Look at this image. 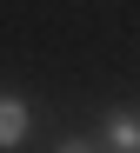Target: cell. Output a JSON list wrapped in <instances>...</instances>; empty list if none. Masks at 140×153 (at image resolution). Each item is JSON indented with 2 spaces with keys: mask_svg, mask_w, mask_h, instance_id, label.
Returning a JSON list of instances; mask_svg holds the SVG:
<instances>
[{
  "mask_svg": "<svg viewBox=\"0 0 140 153\" xmlns=\"http://www.w3.org/2000/svg\"><path fill=\"white\" fill-rule=\"evenodd\" d=\"M27 126H34L27 100H20V93H0V146H20V140H27Z\"/></svg>",
  "mask_w": 140,
  "mask_h": 153,
  "instance_id": "obj_1",
  "label": "cell"
},
{
  "mask_svg": "<svg viewBox=\"0 0 140 153\" xmlns=\"http://www.w3.org/2000/svg\"><path fill=\"white\" fill-rule=\"evenodd\" d=\"M107 140H114L120 153H140V113H114L107 120Z\"/></svg>",
  "mask_w": 140,
  "mask_h": 153,
  "instance_id": "obj_2",
  "label": "cell"
},
{
  "mask_svg": "<svg viewBox=\"0 0 140 153\" xmlns=\"http://www.w3.org/2000/svg\"><path fill=\"white\" fill-rule=\"evenodd\" d=\"M60 153H94V146H87V140H67V146H60Z\"/></svg>",
  "mask_w": 140,
  "mask_h": 153,
  "instance_id": "obj_3",
  "label": "cell"
}]
</instances>
